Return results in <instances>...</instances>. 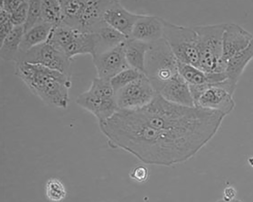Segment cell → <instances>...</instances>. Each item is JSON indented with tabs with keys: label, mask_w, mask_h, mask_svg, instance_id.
<instances>
[{
	"label": "cell",
	"mask_w": 253,
	"mask_h": 202,
	"mask_svg": "<svg viewBox=\"0 0 253 202\" xmlns=\"http://www.w3.org/2000/svg\"><path fill=\"white\" fill-rule=\"evenodd\" d=\"M226 116L215 110L169 102L159 94L137 110H119L99 123L113 146L145 164L170 167L192 158L217 133Z\"/></svg>",
	"instance_id": "obj_1"
},
{
	"label": "cell",
	"mask_w": 253,
	"mask_h": 202,
	"mask_svg": "<svg viewBox=\"0 0 253 202\" xmlns=\"http://www.w3.org/2000/svg\"><path fill=\"white\" fill-rule=\"evenodd\" d=\"M15 65V75L42 101L57 108L68 107L71 78L39 65L25 62Z\"/></svg>",
	"instance_id": "obj_2"
},
{
	"label": "cell",
	"mask_w": 253,
	"mask_h": 202,
	"mask_svg": "<svg viewBox=\"0 0 253 202\" xmlns=\"http://www.w3.org/2000/svg\"><path fill=\"white\" fill-rule=\"evenodd\" d=\"M226 24L197 26L200 52L199 68L206 73H224L226 63L222 59L223 37Z\"/></svg>",
	"instance_id": "obj_3"
},
{
	"label": "cell",
	"mask_w": 253,
	"mask_h": 202,
	"mask_svg": "<svg viewBox=\"0 0 253 202\" xmlns=\"http://www.w3.org/2000/svg\"><path fill=\"white\" fill-rule=\"evenodd\" d=\"M178 73V62L165 40L162 38L150 44L146 56L144 74L157 93Z\"/></svg>",
	"instance_id": "obj_4"
},
{
	"label": "cell",
	"mask_w": 253,
	"mask_h": 202,
	"mask_svg": "<svg viewBox=\"0 0 253 202\" xmlns=\"http://www.w3.org/2000/svg\"><path fill=\"white\" fill-rule=\"evenodd\" d=\"M163 38L179 63L199 68L198 38L194 27L173 24L166 20Z\"/></svg>",
	"instance_id": "obj_5"
},
{
	"label": "cell",
	"mask_w": 253,
	"mask_h": 202,
	"mask_svg": "<svg viewBox=\"0 0 253 202\" xmlns=\"http://www.w3.org/2000/svg\"><path fill=\"white\" fill-rule=\"evenodd\" d=\"M14 62L41 65L71 78L72 59L47 42L33 47L25 53L17 55Z\"/></svg>",
	"instance_id": "obj_6"
},
{
	"label": "cell",
	"mask_w": 253,
	"mask_h": 202,
	"mask_svg": "<svg viewBox=\"0 0 253 202\" xmlns=\"http://www.w3.org/2000/svg\"><path fill=\"white\" fill-rule=\"evenodd\" d=\"M158 94L144 74L115 94L119 110H135L151 103Z\"/></svg>",
	"instance_id": "obj_7"
},
{
	"label": "cell",
	"mask_w": 253,
	"mask_h": 202,
	"mask_svg": "<svg viewBox=\"0 0 253 202\" xmlns=\"http://www.w3.org/2000/svg\"><path fill=\"white\" fill-rule=\"evenodd\" d=\"M225 80L219 83L210 84L196 101L195 106L217 111L225 116L233 111L236 106L234 95L228 92Z\"/></svg>",
	"instance_id": "obj_8"
},
{
	"label": "cell",
	"mask_w": 253,
	"mask_h": 202,
	"mask_svg": "<svg viewBox=\"0 0 253 202\" xmlns=\"http://www.w3.org/2000/svg\"><path fill=\"white\" fill-rule=\"evenodd\" d=\"M124 44L92 58L98 77L111 80L121 71L130 68L126 59Z\"/></svg>",
	"instance_id": "obj_9"
},
{
	"label": "cell",
	"mask_w": 253,
	"mask_h": 202,
	"mask_svg": "<svg viewBox=\"0 0 253 202\" xmlns=\"http://www.w3.org/2000/svg\"><path fill=\"white\" fill-rule=\"evenodd\" d=\"M141 16V14L126 9L120 1H110L104 13L103 19L109 25L128 38Z\"/></svg>",
	"instance_id": "obj_10"
},
{
	"label": "cell",
	"mask_w": 253,
	"mask_h": 202,
	"mask_svg": "<svg viewBox=\"0 0 253 202\" xmlns=\"http://www.w3.org/2000/svg\"><path fill=\"white\" fill-rule=\"evenodd\" d=\"M253 40V34L238 24H226L223 37L222 59L226 63L232 57L246 49Z\"/></svg>",
	"instance_id": "obj_11"
},
{
	"label": "cell",
	"mask_w": 253,
	"mask_h": 202,
	"mask_svg": "<svg viewBox=\"0 0 253 202\" xmlns=\"http://www.w3.org/2000/svg\"><path fill=\"white\" fill-rule=\"evenodd\" d=\"M165 21L159 16L141 14L130 38L150 44L158 41L163 38Z\"/></svg>",
	"instance_id": "obj_12"
},
{
	"label": "cell",
	"mask_w": 253,
	"mask_h": 202,
	"mask_svg": "<svg viewBox=\"0 0 253 202\" xmlns=\"http://www.w3.org/2000/svg\"><path fill=\"white\" fill-rule=\"evenodd\" d=\"M158 94L172 103L186 107L195 106L189 85L179 73L166 83Z\"/></svg>",
	"instance_id": "obj_13"
},
{
	"label": "cell",
	"mask_w": 253,
	"mask_h": 202,
	"mask_svg": "<svg viewBox=\"0 0 253 202\" xmlns=\"http://www.w3.org/2000/svg\"><path fill=\"white\" fill-rule=\"evenodd\" d=\"M92 33L95 36L96 42L95 56L118 47L128 39L104 20L97 25Z\"/></svg>",
	"instance_id": "obj_14"
},
{
	"label": "cell",
	"mask_w": 253,
	"mask_h": 202,
	"mask_svg": "<svg viewBox=\"0 0 253 202\" xmlns=\"http://www.w3.org/2000/svg\"><path fill=\"white\" fill-rule=\"evenodd\" d=\"M253 59V40L246 49L227 60L225 74L227 79L237 87L242 74Z\"/></svg>",
	"instance_id": "obj_15"
},
{
	"label": "cell",
	"mask_w": 253,
	"mask_h": 202,
	"mask_svg": "<svg viewBox=\"0 0 253 202\" xmlns=\"http://www.w3.org/2000/svg\"><path fill=\"white\" fill-rule=\"evenodd\" d=\"M150 44L128 38L124 44L125 54L129 67L144 74L145 59Z\"/></svg>",
	"instance_id": "obj_16"
},
{
	"label": "cell",
	"mask_w": 253,
	"mask_h": 202,
	"mask_svg": "<svg viewBox=\"0 0 253 202\" xmlns=\"http://www.w3.org/2000/svg\"><path fill=\"white\" fill-rule=\"evenodd\" d=\"M96 47V38L93 33L80 32L63 52L71 59L77 55L85 54L92 58L95 55Z\"/></svg>",
	"instance_id": "obj_17"
},
{
	"label": "cell",
	"mask_w": 253,
	"mask_h": 202,
	"mask_svg": "<svg viewBox=\"0 0 253 202\" xmlns=\"http://www.w3.org/2000/svg\"><path fill=\"white\" fill-rule=\"evenodd\" d=\"M53 27L50 24L42 23L25 33L17 55L25 53L33 47L47 42Z\"/></svg>",
	"instance_id": "obj_18"
},
{
	"label": "cell",
	"mask_w": 253,
	"mask_h": 202,
	"mask_svg": "<svg viewBox=\"0 0 253 202\" xmlns=\"http://www.w3.org/2000/svg\"><path fill=\"white\" fill-rule=\"evenodd\" d=\"M24 26L15 27L0 44V57L5 62H14L24 35Z\"/></svg>",
	"instance_id": "obj_19"
},
{
	"label": "cell",
	"mask_w": 253,
	"mask_h": 202,
	"mask_svg": "<svg viewBox=\"0 0 253 202\" xmlns=\"http://www.w3.org/2000/svg\"><path fill=\"white\" fill-rule=\"evenodd\" d=\"M80 32L61 23L53 27L47 42L63 52V49L73 41Z\"/></svg>",
	"instance_id": "obj_20"
},
{
	"label": "cell",
	"mask_w": 253,
	"mask_h": 202,
	"mask_svg": "<svg viewBox=\"0 0 253 202\" xmlns=\"http://www.w3.org/2000/svg\"><path fill=\"white\" fill-rule=\"evenodd\" d=\"M178 73L189 86L211 84L209 73L193 66L178 62Z\"/></svg>",
	"instance_id": "obj_21"
},
{
	"label": "cell",
	"mask_w": 253,
	"mask_h": 202,
	"mask_svg": "<svg viewBox=\"0 0 253 202\" xmlns=\"http://www.w3.org/2000/svg\"><path fill=\"white\" fill-rule=\"evenodd\" d=\"M41 16L43 23L53 27L59 25L62 22V9L60 1H41Z\"/></svg>",
	"instance_id": "obj_22"
},
{
	"label": "cell",
	"mask_w": 253,
	"mask_h": 202,
	"mask_svg": "<svg viewBox=\"0 0 253 202\" xmlns=\"http://www.w3.org/2000/svg\"><path fill=\"white\" fill-rule=\"evenodd\" d=\"M91 93L104 101L116 99L115 93L111 83V80L96 77L92 80L88 90Z\"/></svg>",
	"instance_id": "obj_23"
},
{
	"label": "cell",
	"mask_w": 253,
	"mask_h": 202,
	"mask_svg": "<svg viewBox=\"0 0 253 202\" xmlns=\"http://www.w3.org/2000/svg\"><path fill=\"white\" fill-rule=\"evenodd\" d=\"M45 191L46 198L51 202H61L67 195L64 184L56 177L50 178L47 181Z\"/></svg>",
	"instance_id": "obj_24"
},
{
	"label": "cell",
	"mask_w": 253,
	"mask_h": 202,
	"mask_svg": "<svg viewBox=\"0 0 253 202\" xmlns=\"http://www.w3.org/2000/svg\"><path fill=\"white\" fill-rule=\"evenodd\" d=\"M142 74L143 73L131 68L125 69L118 73L111 79V83L115 94L138 79Z\"/></svg>",
	"instance_id": "obj_25"
},
{
	"label": "cell",
	"mask_w": 253,
	"mask_h": 202,
	"mask_svg": "<svg viewBox=\"0 0 253 202\" xmlns=\"http://www.w3.org/2000/svg\"><path fill=\"white\" fill-rule=\"evenodd\" d=\"M29 7L26 22L24 25L25 33L43 23L41 16V1H29Z\"/></svg>",
	"instance_id": "obj_26"
},
{
	"label": "cell",
	"mask_w": 253,
	"mask_h": 202,
	"mask_svg": "<svg viewBox=\"0 0 253 202\" xmlns=\"http://www.w3.org/2000/svg\"><path fill=\"white\" fill-rule=\"evenodd\" d=\"M29 7V1H22L18 7L11 14V22L14 27L24 26L27 19Z\"/></svg>",
	"instance_id": "obj_27"
},
{
	"label": "cell",
	"mask_w": 253,
	"mask_h": 202,
	"mask_svg": "<svg viewBox=\"0 0 253 202\" xmlns=\"http://www.w3.org/2000/svg\"><path fill=\"white\" fill-rule=\"evenodd\" d=\"M131 176L133 179L138 182H143L148 177V171L143 167H138L132 170Z\"/></svg>",
	"instance_id": "obj_28"
},
{
	"label": "cell",
	"mask_w": 253,
	"mask_h": 202,
	"mask_svg": "<svg viewBox=\"0 0 253 202\" xmlns=\"http://www.w3.org/2000/svg\"><path fill=\"white\" fill-rule=\"evenodd\" d=\"M14 27L11 20L1 25V27H0V44L3 42L4 39L10 34Z\"/></svg>",
	"instance_id": "obj_29"
},
{
	"label": "cell",
	"mask_w": 253,
	"mask_h": 202,
	"mask_svg": "<svg viewBox=\"0 0 253 202\" xmlns=\"http://www.w3.org/2000/svg\"><path fill=\"white\" fill-rule=\"evenodd\" d=\"M22 1H3L1 2L0 9H4L10 14H12L18 7Z\"/></svg>",
	"instance_id": "obj_30"
},
{
	"label": "cell",
	"mask_w": 253,
	"mask_h": 202,
	"mask_svg": "<svg viewBox=\"0 0 253 202\" xmlns=\"http://www.w3.org/2000/svg\"><path fill=\"white\" fill-rule=\"evenodd\" d=\"M236 192L233 188H228L224 192L223 199L227 201H231L236 199Z\"/></svg>",
	"instance_id": "obj_31"
},
{
	"label": "cell",
	"mask_w": 253,
	"mask_h": 202,
	"mask_svg": "<svg viewBox=\"0 0 253 202\" xmlns=\"http://www.w3.org/2000/svg\"><path fill=\"white\" fill-rule=\"evenodd\" d=\"M11 14L4 9H0V25L10 21Z\"/></svg>",
	"instance_id": "obj_32"
},
{
	"label": "cell",
	"mask_w": 253,
	"mask_h": 202,
	"mask_svg": "<svg viewBox=\"0 0 253 202\" xmlns=\"http://www.w3.org/2000/svg\"><path fill=\"white\" fill-rule=\"evenodd\" d=\"M240 200H239L237 199L234 200L233 201H225V200H224L223 199H220V200H218L216 202H240Z\"/></svg>",
	"instance_id": "obj_33"
},
{
	"label": "cell",
	"mask_w": 253,
	"mask_h": 202,
	"mask_svg": "<svg viewBox=\"0 0 253 202\" xmlns=\"http://www.w3.org/2000/svg\"><path fill=\"white\" fill-rule=\"evenodd\" d=\"M117 202L115 201H107V202Z\"/></svg>",
	"instance_id": "obj_34"
},
{
	"label": "cell",
	"mask_w": 253,
	"mask_h": 202,
	"mask_svg": "<svg viewBox=\"0 0 253 202\" xmlns=\"http://www.w3.org/2000/svg\"><path fill=\"white\" fill-rule=\"evenodd\" d=\"M240 202H242V201H241V200H240Z\"/></svg>",
	"instance_id": "obj_35"
}]
</instances>
